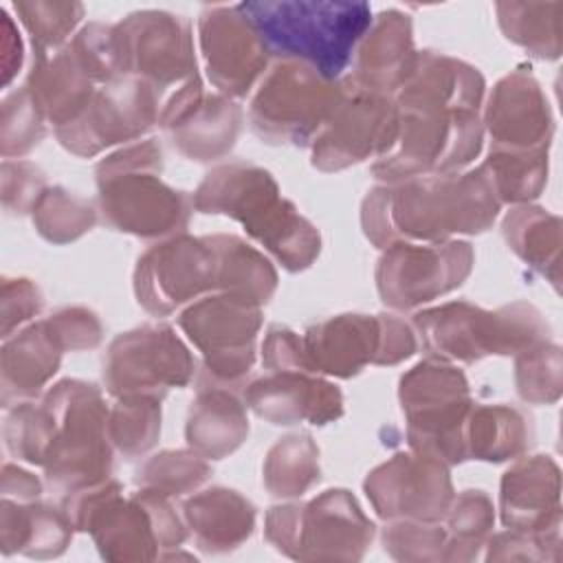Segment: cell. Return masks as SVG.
Wrapping results in <instances>:
<instances>
[{"mask_svg":"<svg viewBox=\"0 0 563 563\" xmlns=\"http://www.w3.org/2000/svg\"><path fill=\"white\" fill-rule=\"evenodd\" d=\"M409 444L444 464L466 460L464 422L473 407L466 376L442 361H424L400 378Z\"/></svg>","mask_w":563,"mask_h":563,"instance_id":"cell-8","label":"cell"},{"mask_svg":"<svg viewBox=\"0 0 563 563\" xmlns=\"http://www.w3.org/2000/svg\"><path fill=\"white\" fill-rule=\"evenodd\" d=\"M194 376V358L169 325H143L119 334L103 358V383L117 398H163Z\"/></svg>","mask_w":563,"mask_h":563,"instance_id":"cell-13","label":"cell"},{"mask_svg":"<svg viewBox=\"0 0 563 563\" xmlns=\"http://www.w3.org/2000/svg\"><path fill=\"white\" fill-rule=\"evenodd\" d=\"M449 521L460 539H479L493 523L490 499L482 490H464L449 508Z\"/></svg>","mask_w":563,"mask_h":563,"instance_id":"cell-45","label":"cell"},{"mask_svg":"<svg viewBox=\"0 0 563 563\" xmlns=\"http://www.w3.org/2000/svg\"><path fill=\"white\" fill-rule=\"evenodd\" d=\"M22 64V40L20 33L9 15L7 9H2V73H4V84L11 81L15 70Z\"/></svg>","mask_w":563,"mask_h":563,"instance_id":"cell-49","label":"cell"},{"mask_svg":"<svg viewBox=\"0 0 563 563\" xmlns=\"http://www.w3.org/2000/svg\"><path fill=\"white\" fill-rule=\"evenodd\" d=\"M517 391L526 402L550 405L561 396V350L552 343H537L519 352L515 363Z\"/></svg>","mask_w":563,"mask_h":563,"instance_id":"cell-40","label":"cell"},{"mask_svg":"<svg viewBox=\"0 0 563 563\" xmlns=\"http://www.w3.org/2000/svg\"><path fill=\"white\" fill-rule=\"evenodd\" d=\"M396 141L372 165L378 180L400 183L420 176L455 174L479 154L484 130L477 110L429 103H396Z\"/></svg>","mask_w":563,"mask_h":563,"instance_id":"cell-5","label":"cell"},{"mask_svg":"<svg viewBox=\"0 0 563 563\" xmlns=\"http://www.w3.org/2000/svg\"><path fill=\"white\" fill-rule=\"evenodd\" d=\"M504 35L541 59H556L563 44V2H497Z\"/></svg>","mask_w":563,"mask_h":563,"instance_id":"cell-33","label":"cell"},{"mask_svg":"<svg viewBox=\"0 0 563 563\" xmlns=\"http://www.w3.org/2000/svg\"><path fill=\"white\" fill-rule=\"evenodd\" d=\"M112 446L125 457L150 451L161 433V400L152 396H123L108 413Z\"/></svg>","mask_w":563,"mask_h":563,"instance_id":"cell-36","label":"cell"},{"mask_svg":"<svg viewBox=\"0 0 563 563\" xmlns=\"http://www.w3.org/2000/svg\"><path fill=\"white\" fill-rule=\"evenodd\" d=\"M532 427L523 411L508 405L471 407L464 422L466 460L504 462L530 446Z\"/></svg>","mask_w":563,"mask_h":563,"instance_id":"cell-29","label":"cell"},{"mask_svg":"<svg viewBox=\"0 0 563 563\" xmlns=\"http://www.w3.org/2000/svg\"><path fill=\"white\" fill-rule=\"evenodd\" d=\"M262 363L271 372L306 369L301 336L286 325H271L262 345Z\"/></svg>","mask_w":563,"mask_h":563,"instance_id":"cell-46","label":"cell"},{"mask_svg":"<svg viewBox=\"0 0 563 563\" xmlns=\"http://www.w3.org/2000/svg\"><path fill=\"white\" fill-rule=\"evenodd\" d=\"M161 158L158 143L147 139L97 165L99 209L110 227L136 238H165L187 227L194 200L158 178Z\"/></svg>","mask_w":563,"mask_h":563,"instance_id":"cell-4","label":"cell"},{"mask_svg":"<svg viewBox=\"0 0 563 563\" xmlns=\"http://www.w3.org/2000/svg\"><path fill=\"white\" fill-rule=\"evenodd\" d=\"M484 123L493 150L510 152L548 150L554 130L541 86L521 68L497 81L486 103Z\"/></svg>","mask_w":563,"mask_h":563,"instance_id":"cell-21","label":"cell"},{"mask_svg":"<svg viewBox=\"0 0 563 563\" xmlns=\"http://www.w3.org/2000/svg\"><path fill=\"white\" fill-rule=\"evenodd\" d=\"M51 330L66 350H90L101 341V323L95 312L86 308H64L51 314Z\"/></svg>","mask_w":563,"mask_h":563,"instance_id":"cell-43","label":"cell"},{"mask_svg":"<svg viewBox=\"0 0 563 563\" xmlns=\"http://www.w3.org/2000/svg\"><path fill=\"white\" fill-rule=\"evenodd\" d=\"M479 167L499 202H528L541 194L548 180V150L510 152L490 147Z\"/></svg>","mask_w":563,"mask_h":563,"instance_id":"cell-34","label":"cell"},{"mask_svg":"<svg viewBox=\"0 0 563 563\" xmlns=\"http://www.w3.org/2000/svg\"><path fill=\"white\" fill-rule=\"evenodd\" d=\"M372 523L347 490H325L308 504L275 506L266 534L282 545H367Z\"/></svg>","mask_w":563,"mask_h":563,"instance_id":"cell-20","label":"cell"},{"mask_svg":"<svg viewBox=\"0 0 563 563\" xmlns=\"http://www.w3.org/2000/svg\"><path fill=\"white\" fill-rule=\"evenodd\" d=\"M398 132L394 97L343 79L341 99L312 141V165L323 172L345 169L369 156L389 152Z\"/></svg>","mask_w":563,"mask_h":563,"instance_id":"cell-11","label":"cell"},{"mask_svg":"<svg viewBox=\"0 0 563 563\" xmlns=\"http://www.w3.org/2000/svg\"><path fill=\"white\" fill-rule=\"evenodd\" d=\"M209 242L218 257V290L266 303L277 286L271 262L235 235H209Z\"/></svg>","mask_w":563,"mask_h":563,"instance_id":"cell-31","label":"cell"},{"mask_svg":"<svg viewBox=\"0 0 563 563\" xmlns=\"http://www.w3.org/2000/svg\"><path fill=\"white\" fill-rule=\"evenodd\" d=\"M2 493L4 497L15 495L18 501H33L42 493V484L35 475L29 471H22L20 466L4 464L2 468Z\"/></svg>","mask_w":563,"mask_h":563,"instance_id":"cell-48","label":"cell"},{"mask_svg":"<svg viewBox=\"0 0 563 563\" xmlns=\"http://www.w3.org/2000/svg\"><path fill=\"white\" fill-rule=\"evenodd\" d=\"M44 176L31 163H11L4 161L2 165V200L4 209L13 213L33 211L40 196L44 194Z\"/></svg>","mask_w":563,"mask_h":563,"instance_id":"cell-42","label":"cell"},{"mask_svg":"<svg viewBox=\"0 0 563 563\" xmlns=\"http://www.w3.org/2000/svg\"><path fill=\"white\" fill-rule=\"evenodd\" d=\"M64 347L51 330L48 321H37L18 336L4 339L2 347V402L26 400L40 394L48 378L57 372Z\"/></svg>","mask_w":563,"mask_h":563,"instance_id":"cell-27","label":"cell"},{"mask_svg":"<svg viewBox=\"0 0 563 563\" xmlns=\"http://www.w3.org/2000/svg\"><path fill=\"white\" fill-rule=\"evenodd\" d=\"M209 475V464L196 451H163L139 468L136 484L167 497H178L196 490Z\"/></svg>","mask_w":563,"mask_h":563,"instance_id":"cell-39","label":"cell"},{"mask_svg":"<svg viewBox=\"0 0 563 563\" xmlns=\"http://www.w3.org/2000/svg\"><path fill=\"white\" fill-rule=\"evenodd\" d=\"M508 246L532 268L559 284L561 220L539 207H517L504 220Z\"/></svg>","mask_w":563,"mask_h":563,"instance_id":"cell-32","label":"cell"},{"mask_svg":"<svg viewBox=\"0 0 563 563\" xmlns=\"http://www.w3.org/2000/svg\"><path fill=\"white\" fill-rule=\"evenodd\" d=\"M343 92V79H325L314 68L279 59L251 101L253 132L266 143L308 145L328 123Z\"/></svg>","mask_w":563,"mask_h":563,"instance_id":"cell-9","label":"cell"},{"mask_svg":"<svg viewBox=\"0 0 563 563\" xmlns=\"http://www.w3.org/2000/svg\"><path fill=\"white\" fill-rule=\"evenodd\" d=\"M42 308V295L29 279H4L2 284V336L9 339L13 328L35 317Z\"/></svg>","mask_w":563,"mask_h":563,"instance_id":"cell-44","label":"cell"},{"mask_svg":"<svg viewBox=\"0 0 563 563\" xmlns=\"http://www.w3.org/2000/svg\"><path fill=\"white\" fill-rule=\"evenodd\" d=\"M97 213L92 205L62 187H46L33 207V222L42 238L66 244L92 229Z\"/></svg>","mask_w":563,"mask_h":563,"instance_id":"cell-37","label":"cell"},{"mask_svg":"<svg viewBox=\"0 0 563 563\" xmlns=\"http://www.w3.org/2000/svg\"><path fill=\"white\" fill-rule=\"evenodd\" d=\"M471 268L468 242H400L378 260L376 286L389 308L413 310L457 288Z\"/></svg>","mask_w":563,"mask_h":563,"instance_id":"cell-14","label":"cell"},{"mask_svg":"<svg viewBox=\"0 0 563 563\" xmlns=\"http://www.w3.org/2000/svg\"><path fill=\"white\" fill-rule=\"evenodd\" d=\"M482 167L466 174L420 176L376 187L363 200V231L378 249L400 242H446L486 231L499 211Z\"/></svg>","mask_w":563,"mask_h":563,"instance_id":"cell-1","label":"cell"},{"mask_svg":"<svg viewBox=\"0 0 563 563\" xmlns=\"http://www.w3.org/2000/svg\"><path fill=\"white\" fill-rule=\"evenodd\" d=\"M246 405L271 424H328L343 413V396L336 385L308 376L306 369L273 372L244 389Z\"/></svg>","mask_w":563,"mask_h":563,"instance_id":"cell-22","label":"cell"},{"mask_svg":"<svg viewBox=\"0 0 563 563\" xmlns=\"http://www.w3.org/2000/svg\"><path fill=\"white\" fill-rule=\"evenodd\" d=\"M501 517L517 530L559 528V466L550 455H530L501 479Z\"/></svg>","mask_w":563,"mask_h":563,"instance_id":"cell-25","label":"cell"},{"mask_svg":"<svg viewBox=\"0 0 563 563\" xmlns=\"http://www.w3.org/2000/svg\"><path fill=\"white\" fill-rule=\"evenodd\" d=\"M240 9L271 55L306 64L325 79L341 77L374 20L367 2L345 0H264Z\"/></svg>","mask_w":563,"mask_h":563,"instance_id":"cell-3","label":"cell"},{"mask_svg":"<svg viewBox=\"0 0 563 563\" xmlns=\"http://www.w3.org/2000/svg\"><path fill=\"white\" fill-rule=\"evenodd\" d=\"M185 517L196 530L202 548L235 545L253 530L255 510L251 501L229 488H211L185 504Z\"/></svg>","mask_w":563,"mask_h":563,"instance_id":"cell-30","label":"cell"},{"mask_svg":"<svg viewBox=\"0 0 563 563\" xmlns=\"http://www.w3.org/2000/svg\"><path fill=\"white\" fill-rule=\"evenodd\" d=\"M202 213H224L242 222L246 233L266 246L288 271L308 268L321 249L319 231L279 196L273 176L251 163L220 165L194 194Z\"/></svg>","mask_w":563,"mask_h":563,"instance_id":"cell-2","label":"cell"},{"mask_svg":"<svg viewBox=\"0 0 563 563\" xmlns=\"http://www.w3.org/2000/svg\"><path fill=\"white\" fill-rule=\"evenodd\" d=\"M95 84L97 81L66 44L51 55H33L26 92L44 121L53 123L57 130L86 110L97 92Z\"/></svg>","mask_w":563,"mask_h":563,"instance_id":"cell-26","label":"cell"},{"mask_svg":"<svg viewBox=\"0 0 563 563\" xmlns=\"http://www.w3.org/2000/svg\"><path fill=\"white\" fill-rule=\"evenodd\" d=\"M46 134V121L31 101L26 88L15 90L2 103V154L22 156Z\"/></svg>","mask_w":563,"mask_h":563,"instance_id":"cell-41","label":"cell"},{"mask_svg":"<svg viewBox=\"0 0 563 563\" xmlns=\"http://www.w3.org/2000/svg\"><path fill=\"white\" fill-rule=\"evenodd\" d=\"M380 334V314H339L314 323L301 336L306 369L350 378L376 361Z\"/></svg>","mask_w":563,"mask_h":563,"instance_id":"cell-23","label":"cell"},{"mask_svg":"<svg viewBox=\"0 0 563 563\" xmlns=\"http://www.w3.org/2000/svg\"><path fill=\"white\" fill-rule=\"evenodd\" d=\"M354 73L361 86L394 97L407 79L416 51L411 18L398 9L380 11L354 51Z\"/></svg>","mask_w":563,"mask_h":563,"instance_id":"cell-24","label":"cell"},{"mask_svg":"<svg viewBox=\"0 0 563 563\" xmlns=\"http://www.w3.org/2000/svg\"><path fill=\"white\" fill-rule=\"evenodd\" d=\"M42 400L55 422L44 460L48 484L70 495L106 482L112 471V440L101 391L81 380H62Z\"/></svg>","mask_w":563,"mask_h":563,"instance_id":"cell-6","label":"cell"},{"mask_svg":"<svg viewBox=\"0 0 563 563\" xmlns=\"http://www.w3.org/2000/svg\"><path fill=\"white\" fill-rule=\"evenodd\" d=\"M178 323L205 356L200 387H233L251 372L262 325L257 303L218 292L187 306Z\"/></svg>","mask_w":563,"mask_h":563,"instance_id":"cell-10","label":"cell"},{"mask_svg":"<svg viewBox=\"0 0 563 563\" xmlns=\"http://www.w3.org/2000/svg\"><path fill=\"white\" fill-rule=\"evenodd\" d=\"M198 42L209 81L224 97H244L266 70L271 53L240 4L202 9Z\"/></svg>","mask_w":563,"mask_h":563,"instance_id":"cell-17","label":"cell"},{"mask_svg":"<svg viewBox=\"0 0 563 563\" xmlns=\"http://www.w3.org/2000/svg\"><path fill=\"white\" fill-rule=\"evenodd\" d=\"M161 92L136 77H121L101 88L86 110L55 134L77 156H95L101 150L128 143L147 132L161 117Z\"/></svg>","mask_w":563,"mask_h":563,"instance_id":"cell-16","label":"cell"},{"mask_svg":"<svg viewBox=\"0 0 563 563\" xmlns=\"http://www.w3.org/2000/svg\"><path fill=\"white\" fill-rule=\"evenodd\" d=\"M187 444L202 457L220 460L233 453L249 435L244 405L229 387H198L187 418Z\"/></svg>","mask_w":563,"mask_h":563,"instance_id":"cell-28","label":"cell"},{"mask_svg":"<svg viewBox=\"0 0 563 563\" xmlns=\"http://www.w3.org/2000/svg\"><path fill=\"white\" fill-rule=\"evenodd\" d=\"M319 482V449L310 433L282 438L266 455L264 484L271 495L299 497Z\"/></svg>","mask_w":563,"mask_h":563,"instance_id":"cell-35","label":"cell"},{"mask_svg":"<svg viewBox=\"0 0 563 563\" xmlns=\"http://www.w3.org/2000/svg\"><path fill=\"white\" fill-rule=\"evenodd\" d=\"M383 334L374 365H396L416 352V336L411 328L396 314H380Z\"/></svg>","mask_w":563,"mask_h":563,"instance_id":"cell-47","label":"cell"},{"mask_svg":"<svg viewBox=\"0 0 563 563\" xmlns=\"http://www.w3.org/2000/svg\"><path fill=\"white\" fill-rule=\"evenodd\" d=\"M158 123L180 154L194 161L224 156L238 139L242 110L224 95H205L200 77H191L161 108Z\"/></svg>","mask_w":563,"mask_h":563,"instance_id":"cell-19","label":"cell"},{"mask_svg":"<svg viewBox=\"0 0 563 563\" xmlns=\"http://www.w3.org/2000/svg\"><path fill=\"white\" fill-rule=\"evenodd\" d=\"M413 325L431 356L464 363L488 354H519L548 336V323L539 310L523 301L495 312L453 301L418 312Z\"/></svg>","mask_w":563,"mask_h":563,"instance_id":"cell-7","label":"cell"},{"mask_svg":"<svg viewBox=\"0 0 563 563\" xmlns=\"http://www.w3.org/2000/svg\"><path fill=\"white\" fill-rule=\"evenodd\" d=\"M365 493L385 519L438 521L453 501L446 464L422 453H398L365 479Z\"/></svg>","mask_w":563,"mask_h":563,"instance_id":"cell-18","label":"cell"},{"mask_svg":"<svg viewBox=\"0 0 563 563\" xmlns=\"http://www.w3.org/2000/svg\"><path fill=\"white\" fill-rule=\"evenodd\" d=\"M114 44L123 77L143 79L158 92L198 75L191 26L183 15L134 11L114 24Z\"/></svg>","mask_w":563,"mask_h":563,"instance_id":"cell-12","label":"cell"},{"mask_svg":"<svg viewBox=\"0 0 563 563\" xmlns=\"http://www.w3.org/2000/svg\"><path fill=\"white\" fill-rule=\"evenodd\" d=\"M209 290H218V257L209 235H174L139 257L134 292L154 317H167Z\"/></svg>","mask_w":563,"mask_h":563,"instance_id":"cell-15","label":"cell"},{"mask_svg":"<svg viewBox=\"0 0 563 563\" xmlns=\"http://www.w3.org/2000/svg\"><path fill=\"white\" fill-rule=\"evenodd\" d=\"M13 11L31 37L33 55H51L64 48L84 18V4L79 2H13Z\"/></svg>","mask_w":563,"mask_h":563,"instance_id":"cell-38","label":"cell"}]
</instances>
